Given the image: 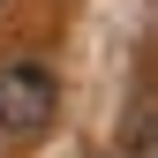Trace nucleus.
Wrapping results in <instances>:
<instances>
[{
    "label": "nucleus",
    "instance_id": "nucleus-1",
    "mask_svg": "<svg viewBox=\"0 0 158 158\" xmlns=\"http://www.w3.org/2000/svg\"><path fill=\"white\" fill-rule=\"evenodd\" d=\"M60 113V83H53L38 60L0 68V143H38Z\"/></svg>",
    "mask_w": 158,
    "mask_h": 158
},
{
    "label": "nucleus",
    "instance_id": "nucleus-2",
    "mask_svg": "<svg viewBox=\"0 0 158 158\" xmlns=\"http://www.w3.org/2000/svg\"><path fill=\"white\" fill-rule=\"evenodd\" d=\"M128 158H151V113H135V143H128Z\"/></svg>",
    "mask_w": 158,
    "mask_h": 158
}]
</instances>
